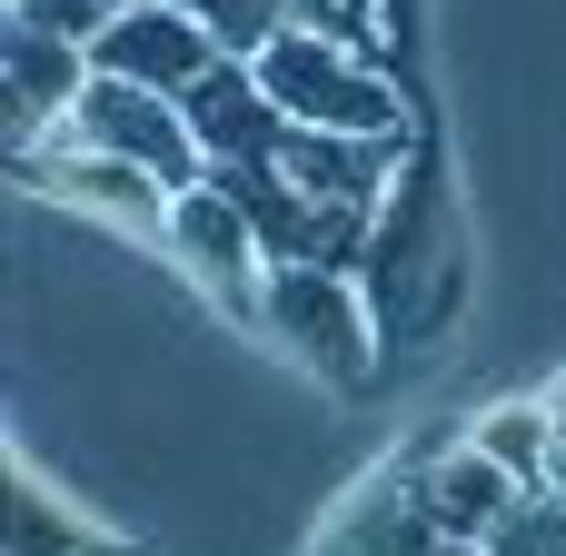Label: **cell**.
<instances>
[{"instance_id": "cell-5", "label": "cell", "mask_w": 566, "mask_h": 556, "mask_svg": "<svg viewBox=\"0 0 566 556\" xmlns=\"http://www.w3.org/2000/svg\"><path fill=\"white\" fill-rule=\"evenodd\" d=\"M159 239L179 249V269H199L219 298H239L249 318H259V229H249V209L219 189V179H199V189H179L169 199V219H159Z\"/></svg>"}, {"instance_id": "cell-11", "label": "cell", "mask_w": 566, "mask_h": 556, "mask_svg": "<svg viewBox=\"0 0 566 556\" xmlns=\"http://www.w3.org/2000/svg\"><path fill=\"white\" fill-rule=\"evenodd\" d=\"M209 40H219V60H259L279 30H289V0H179Z\"/></svg>"}, {"instance_id": "cell-10", "label": "cell", "mask_w": 566, "mask_h": 556, "mask_svg": "<svg viewBox=\"0 0 566 556\" xmlns=\"http://www.w3.org/2000/svg\"><path fill=\"white\" fill-rule=\"evenodd\" d=\"M478 547L488 556H566V487H517V507Z\"/></svg>"}, {"instance_id": "cell-4", "label": "cell", "mask_w": 566, "mask_h": 556, "mask_svg": "<svg viewBox=\"0 0 566 556\" xmlns=\"http://www.w3.org/2000/svg\"><path fill=\"white\" fill-rule=\"evenodd\" d=\"M179 109H189V129H199V149L219 159V169H239V159H279V139H289V109L269 99V80H259V60H209L189 90H179Z\"/></svg>"}, {"instance_id": "cell-12", "label": "cell", "mask_w": 566, "mask_h": 556, "mask_svg": "<svg viewBox=\"0 0 566 556\" xmlns=\"http://www.w3.org/2000/svg\"><path fill=\"white\" fill-rule=\"evenodd\" d=\"M10 20H30V30H60V40H99L109 20H119V0H10Z\"/></svg>"}, {"instance_id": "cell-8", "label": "cell", "mask_w": 566, "mask_h": 556, "mask_svg": "<svg viewBox=\"0 0 566 556\" xmlns=\"http://www.w3.org/2000/svg\"><path fill=\"white\" fill-rule=\"evenodd\" d=\"M298 199H358L368 169H378V139H338V129H289L279 159H269Z\"/></svg>"}, {"instance_id": "cell-7", "label": "cell", "mask_w": 566, "mask_h": 556, "mask_svg": "<svg viewBox=\"0 0 566 556\" xmlns=\"http://www.w3.org/2000/svg\"><path fill=\"white\" fill-rule=\"evenodd\" d=\"M517 487H527V478H507V468H497V458L468 438L458 458L418 468V517H428L438 537H468V547H478V537H488V527L517 507Z\"/></svg>"}, {"instance_id": "cell-2", "label": "cell", "mask_w": 566, "mask_h": 556, "mask_svg": "<svg viewBox=\"0 0 566 556\" xmlns=\"http://www.w3.org/2000/svg\"><path fill=\"white\" fill-rule=\"evenodd\" d=\"M70 139H90V149H109V159H139L169 199L199 189V179H219V159L199 149L189 109H179L169 90H149V80H119V70H90V90H80V109H70Z\"/></svg>"}, {"instance_id": "cell-13", "label": "cell", "mask_w": 566, "mask_h": 556, "mask_svg": "<svg viewBox=\"0 0 566 556\" xmlns=\"http://www.w3.org/2000/svg\"><path fill=\"white\" fill-rule=\"evenodd\" d=\"M547 428H557V448H547V487H566V388H547Z\"/></svg>"}, {"instance_id": "cell-16", "label": "cell", "mask_w": 566, "mask_h": 556, "mask_svg": "<svg viewBox=\"0 0 566 556\" xmlns=\"http://www.w3.org/2000/svg\"><path fill=\"white\" fill-rule=\"evenodd\" d=\"M119 10H139V0H119Z\"/></svg>"}, {"instance_id": "cell-15", "label": "cell", "mask_w": 566, "mask_h": 556, "mask_svg": "<svg viewBox=\"0 0 566 556\" xmlns=\"http://www.w3.org/2000/svg\"><path fill=\"white\" fill-rule=\"evenodd\" d=\"M428 556H488V547H468V537H428Z\"/></svg>"}, {"instance_id": "cell-6", "label": "cell", "mask_w": 566, "mask_h": 556, "mask_svg": "<svg viewBox=\"0 0 566 556\" xmlns=\"http://www.w3.org/2000/svg\"><path fill=\"white\" fill-rule=\"evenodd\" d=\"M90 60H99V70H119V80H149V90H169V99H179V90H189L209 60H219V40H209V30H199L179 0H139V10H119V20L90 40Z\"/></svg>"}, {"instance_id": "cell-14", "label": "cell", "mask_w": 566, "mask_h": 556, "mask_svg": "<svg viewBox=\"0 0 566 556\" xmlns=\"http://www.w3.org/2000/svg\"><path fill=\"white\" fill-rule=\"evenodd\" d=\"M298 10H318V20H338V10H358V0H289V20H298Z\"/></svg>"}, {"instance_id": "cell-9", "label": "cell", "mask_w": 566, "mask_h": 556, "mask_svg": "<svg viewBox=\"0 0 566 556\" xmlns=\"http://www.w3.org/2000/svg\"><path fill=\"white\" fill-rule=\"evenodd\" d=\"M478 448H488L507 478L547 487V448H557V428H547V398H527V408H488V418H478Z\"/></svg>"}, {"instance_id": "cell-1", "label": "cell", "mask_w": 566, "mask_h": 556, "mask_svg": "<svg viewBox=\"0 0 566 556\" xmlns=\"http://www.w3.org/2000/svg\"><path fill=\"white\" fill-rule=\"evenodd\" d=\"M259 80H269V99L289 109V129H338V139H398V129H408L398 90H388L338 30H318V20H289V30L259 50Z\"/></svg>"}, {"instance_id": "cell-3", "label": "cell", "mask_w": 566, "mask_h": 556, "mask_svg": "<svg viewBox=\"0 0 566 556\" xmlns=\"http://www.w3.org/2000/svg\"><path fill=\"white\" fill-rule=\"evenodd\" d=\"M259 318H269L318 378H368V318H358V298L338 289V269L289 259V269L269 279V298H259Z\"/></svg>"}]
</instances>
